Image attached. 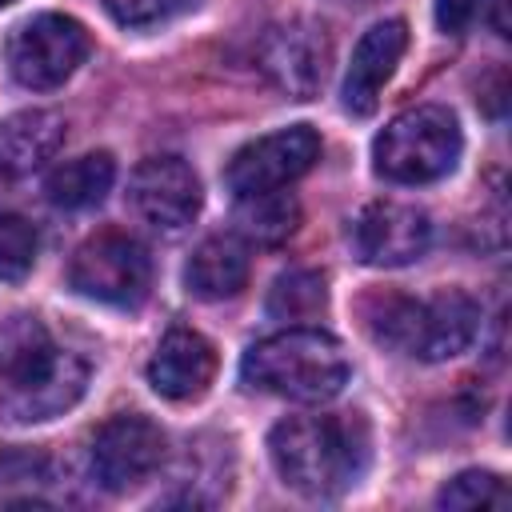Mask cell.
<instances>
[{
    "mask_svg": "<svg viewBox=\"0 0 512 512\" xmlns=\"http://www.w3.org/2000/svg\"><path fill=\"white\" fill-rule=\"evenodd\" d=\"M268 452L292 492L308 500H332L348 492L368 468V424L356 412L288 416L272 428Z\"/></svg>",
    "mask_w": 512,
    "mask_h": 512,
    "instance_id": "1",
    "label": "cell"
},
{
    "mask_svg": "<svg viewBox=\"0 0 512 512\" xmlns=\"http://www.w3.org/2000/svg\"><path fill=\"white\" fill-rule=\"evenodd\" d=\"M88 364L60 348L36 316H16L0 340V412L32 424L52 420L84 396Z\"/></svg>",
    "mask_w": 512,
    "mask_h": 512,
    "instance_id": "2",
    "label": "cell"
},
{
    "mask_svg": "<svg viewBox=\"0 0 512 512\" xmlns=\"http://www.w3.org/2000/svg\"><path fill=\"white\" fill-rule=\"evenodd\" d=\"M364 324L376 344L436 364L460 356L476 340L480 304L460 288H440L428 300L376 292L364 300Z\"/></svg>",
    "mask_w": 512,
    "mask_h": 512,
    "instance_id": "3",
    "label": "cell"
},
{
    "mask_svg": "<svg viewBox=\"0 0 512 512\" xmlns=\"http://www.w3.org/2000/svg\"><path fill=\"white\" fill-rule=\"evenodd\" d=\"M240 380L268 396L324 404L348 384V356L320 328H288L244 352Z\"/></svg>",
    "mask_w": 512,
    "mask_h": 512,
    "instance_id": "4",
    "label": "cell"
},
{
    "mask_svg": "<svg viewBox=\"0 0 512 512\" xmlns=\"http://www.w3.org/2000/svg\"><path fill=\"white\" fill-rule=\"evenodd\" d=\"M460 124L440 104H416L388 120L372 144L376 176L392 184H432L448 176L460 160Z\"/></svg>",
    "mask_w": 512,
    "mask_h": 512,
    "instance_id": "5",
    "label": "cell"
},
{
    "mask_svg": "<svg viewBox=\"0 0 512 512\" xmlns=\"http://www.w3.org/2000/svg\"><path fill=\"white\" fill-rule=\"evenodd\" d=\"M68 284L88 300H100L112 308H136L152 284L148 248L128 232L104 228L76 248L68 264Z\"/></svg>",
    "mask_w": 512,
    "mask_h": 512,
    "instance_id": "6",
    "label": "cell"
},
{
    "mask_svg": "<svg viewBox=\"0 0 512 512\" xmlns=\"http://www.w3.org/2000/svg\"><path fill=\"white\" fill-rule=\"evenodd\" d=\"M92 36L80 20L60 16V12H40L12 28L8 36V72L24 88H56L64 84L88 56Z\"/></svg>",
    "mask_w": 512,
    "mask_h": 512,
    "instance_id": "7",
    "label": "cell"
},
{
    "mask_svg": "<svg viewBox=\"0 0 512 512\" xmlns=\"http://www.w3.org/2000/svg\"><path fill=\"white\" fill-rule=\"evenodd\" d=\"M316 160H320V136H316V128L292 124V128H280L272 136H260V140L244 144L228 160L224 184L236 196L276 192V188H288L292 180H300Z\"/></svg>",
    "mask_w": 512,
    "mask_h": 512,
    "instance_id": "8",
    "label": "cell"
},
{
    "mask_svg": "<svg viewBox=\"0 0 512 512\" xmlns=\"http://www.w3.org/2000/svg\"><path fill=\"white\" fill-rule=\"evenodd\" d=\"M92 476L108 492H128L148 480L164 460V432L140 412H120L104 420L92 436Z\"/></svg>",
    "mask_w": 512,
    "mask_h": 512,
    "instance_id": "9",
    "label": "cell"
},
{
    "mask_svg": "<svg viewBox=\"0 0 512 512\" xmlns=\"http://www.w3.org/2000/svg\"><path fill=\"white\" fill-rule=\"evenodd\" d=\"M260 72L288 96L296 100H308L324 76H328V60H332V44H328V32L324 24L316 20H288V24H276L264 32L260 40Z\"/></svg>",
    "mask_w": 512,
    "mask_h": 512,
    "instance_id": "10",
    "label": "cell"
},
{
    "mask_svg": "<svg viewBox=\"0 0 512 512\" xmlns=\"http://www.w3.org/2000/svg\"><path fill=\"white\" fill-rule=\"evenodd\" d=\"M432 240L428 212L400 200H372L352 220V252L372 268H404L424 256Z\"/></svg>",
    "mask_w": 512,
    "mask_h": 512,
    "instance_id": "11",
    "label": "cell"
},
{
    "mask_svg": "<svg viewBox=\"0 0 512 512\" xmlns=\"http://www.w3.org/2000/svg\"><path fill=\"white\" fill-rule=\"evenodd\" d=\"M128 204L144 224L176 232L200 212V180L180 156H148L128 176Z\"/></svg>",
    "mask_w": 512,
    "mask_h": 512,
    "instance_id": "12",
    "label": "cell"
},
{
    "mask_svg": "<svg viewBox=\"0 0 512 512\" xmlns=\"http://www.w3.org/2000/svg\"><path fill=\"white\" fill-rule=\"evenodd\" d=\"M404 48H408L404 20H380L360 36V44L352 52V64H348V76H344V108L352 116H372L376 112L380 88L392 80Z\"/></svg>",
    "mask_w": 512,
    "mask_h": 512,
    "instance_id": "13",
    "label": "cell"
},
{
    "mask_svg": "<svg viewBox=\"0 0 512 512\" xmlns=\"http://www.w3.org/2000/svg\"><path fill=\"white\" fill-rule=\"evenodd\" d=\"M216 376V348L192 328H168L148 360V384L164 400H196Z\"/></svg>",
    "mask_w": 512,
    "mask_h": 512,
    "instance_id": "14",
    "label": "cell"
},
{
    "mask_svg": "<svg viewBox=\"0 0 512 512\" xmlns=\"http://www.w3.org/2000/svg\"><path fill=\"white\" fill-rule=\"evenodd\" d=\"M64 136H68L64 116L48 108H24L0 124V156L12 168V176H20L32 168H44L60 152Z\"/></svg>",
    "mask_w": 512,
    "mask_h": 512,
    "instance_id": "15",
    "label": "cell"
},
{
    "mask_svg": "<svg viewBox=\"0 0 512 512\" xmlns=\"http://www.w3.org/2000/svg\"><path fill=\"white\" fill-rule=\"evenodd\" d=\"M184 284L200 300H228L248 284V252L236 236H208L184 264Z\"/></svg>",
    "mask_w": 512,
    "mask_h": 512,
    "instance_id": "16",
    "label": "cell"
},
{
    "mask_svg": "<svg viewBox=\"0 0 512 512\" xmlns=\"http://www.w3.org/2000/svg\"><path fill=\"white\" fill-rule=\"evenodd\" d=\"M112 180H116L112 156H108V152H84V156H76V160L56 164V168L48 172V180H44V192H48V200H52L56 208L76 212V208L100 204V200L108 196Z\"/></svg>",
    "mask_w": 512,
    "mask_h": 512,
    "instance_id": "17",
    "label": "cell"
},
{
    "mask_svg": "<svg viewBox=\"0 0 512 512\" xmlns=\"http://www.w3.org/2000/svg\"><path fill=\"white\" fill-rule=\"evenodd\" d=\"M236 232L256 240V244H276L284 240L296 220H300V208L296 200L276 188V192H252V196H236Z\"/></svg>",
    "mask_w": 512,
    "mask_h": 512,
    "instance_id": "18",
    "label": "cell"
},
{
    "mask_svg": "<svg viewBox=\"0 0 512 512\" xmlns=\"http://www.w3.org/2000/svg\"><path fill=\"white\" fill-rule=\"evenodd\" d=\"M328 304V288L320 272L308 268H292L284 276H276V284L268 288V316L272 320H312L320 316Z\"/></svg>",
    "mask_w": 512,
    "mask_h": 512,
    "instance_id": "19",
    "label": "cell"
},
{
    "mask_svg": "<svg viewBox=\"0 0 512 512\" xmlns=\"http://www.w3.org/2000/svg\"><path fill=\"white\" fill-rule=\"evenodd\" d=\"M436 504L440 508H492V504H508V488L496 472H460L452 476L440 492H436Z\"/></svg>",
    "mask_w": 512,
    "mask_h": 512,
    "instance_id": "20",
    "label": "cell"
},
{
    "mask_svg": "<svg viewBox=\"0 0 512 512\" xmlns=\"http://www.w3.org/2000/svg\"><path fill=\"white\" fill-rule=\"evenodd\" d=\"M36 228L16 216L0 212V280H24L36 264Z\"/></svg>",
    "mask_w": 512,
    "mask_h": 512,
    "instance_id": "21",
    "label": "cell"
},
{
    "mask_svg": "<svg viewBox=\"0 0 512 512\" xmlns=\"http://www.w3.org/2000/svg\"><path fill=\"white\" fill-rule=\"evenodd\" d=\"M196 0H104L108 16L124 28H156L168 24L172 16L188 12Z\"/></svg>",
    "mask_w": 512,
    "mask_h": 512,
    "instance_id": "22",
    "label": "cell"
},
{
    "mask_svg": "<svg viewBox=\"0 0 512 512\" xmlns=\"http://www.w3.org/2000/svg\"><path fill=\"white\" fill-rule=\"evenodd\" d=\"M48 480V456L32 448H0V500L12 484H40Z\"/></svg>",
    "mask_w": 512,
    "mask_h": 512,
    "instance_id": "23",
    "label": "cell"
},
{
    "mask_svg": "<svg viewBox=\"0 0 512 512\" xmlns=\"http://www.w3.org/2000/svg\"><path fill=\"white\" fill-rule=\"evenodd\" d=\"M476 8H480V0H436V24L452 36H460L472 24Z\"/></svg>",
    "mask_w": 512,
    "mask_h": 512,
    "instance_id": "24",
    "label": "cell"
},
{
    "mask_svg": "<svg viewBox=\"0 0 512 512\" xmlns=\"http://www.w3.org/2000/svg\"><path fill=\"white\" fill-rule=\"evenodd\" d=\"M492 28H496V36H508V24H504V0H492Z\"/></svg>",
    "mask_w": 512,
    "mask_h": 512,
    "instance_id": "25",
    "label": "cell"
},
{
    "mask_svg": "<svg viewBox=\"0 0 512 512\" xmlns=\"http://www.w3.org/2000/svg\"><path fill=\"white\" fill-rule=\"evenodd\" d=\"M8 180H12V168H8V164H4V156H0V188H4Z\"/></svg>",
    "mask_w": 512,
    "mask_h": 512,
    "instance_id": "26",
    "label": "cell"
},
{
    "mask_svg": "<svg viewBox=\"0 0 512 512\" xmlns=\"http://www.w3.org/2000/svg\"><path fill=\"white\" fill-rule=\"evenodd\" d=\"M8 4H12V0H0V8H8Z\"/></svg>",
    "mask_w": 512,
    "mask_h": 512,
    "instance_id": "27",
    "label": "cell"
},
{
    "mask_svg": "<svg viewBox=\"0 0 512 512\" xmlns=\"http://www.w3.org/2000/svg\"><path fill=\"white\" fill-rule=\"evenodd\" d=\"M356 4H372V0H356Z\"/></svg>",
    "mask_w": 512,
    "mask_h": 512,
    "instance_id": "28",
    "label": "cell"
}]
</instances>
